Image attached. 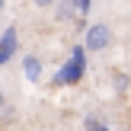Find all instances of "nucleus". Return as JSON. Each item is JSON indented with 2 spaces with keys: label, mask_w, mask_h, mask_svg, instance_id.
<instances>
[{
  "label": "nucleus",
  "mask_w": 131,
  "mask_h": 131,
  "mask_svg": "<svg viewBox=\"0 0 131 131\" xmlns=\"http://www.w3.org/2000/svg\"><path fill=\"white\" fill-rule=\"evenodd\" d=\"M109 45H112V29H109V23H96L86 29V48L90 51H106Z\"/></svg>",
  "instance_id": "f257e3e1"
},
{
  "label": "nucleus",
  "mask_w": 131,
  "mask_h": 131,
  "mask_svg": "<svg viewBox=\"0 0 131 131\" xmlns=\"http://www.w3.org/2000/svg\"><path fill=\"white\" fill-rule=\"evenodd\" d=\"M54 6H58V23H67L70 16H74V3H70V0H54Z\"/></svg>",
  "instance_id": "f03ea898"
},
{
  "label": "nucleus",
  "mask_w": 131,
  "mask_h": 131,
  "mask_svg": "<svg viewBox=\"0 0 131 131\" xmlns=\"http://www.w3.org/2000/svg\"><path fill=\"white\" fill-rule=\"evenodd\" d=\"M128 86H131L128 74H115V77H112V90H115V93H125Z\"/></svg>",
  "instance_id": "7ed1b4c3"
},
{
  "label": "nucleus",
  "mask_w": 131,
  "mask_h": 131,
  "mask_svg": "<svg viewBox=\"0 0 131 131\" xmlns=\"http://www.w3.org/2000/svg\"><path fill=\"white\" fill-rule=\"evenodd\" d=\"M26 67H29V77H35V74H38V61H32V58L26 61Z\"/></svg>",
  "instance_id": "20e7f679"
},
{
  "label": "nucleus",
  "mask_w": 131,
  "mask_h": 131,
  "mask_svg": "<svg viewBox=\"0 0 131 131\" xmlns=\"http://www.w3.org/2000/svg\"><path fill=\"white\" fill-rule=\"evenodd\" d=\"M32 3H35L38 10H48V6H54V0H32Z\"/></svg>",
  "instance_id": "39448f33"
},
{
  "label": "nucleus",
  "mask_w": 131,
  "mask_h": 131,
  "mask_svg": "<svg viewBox=\"0 0 131 131\" xmlns=\"http://www.w3.org/2000/svg\"><path fill=\"white\" fill-rule=\"evenodd\" d=\"M0 3H3V0H0Z\"/></svg>",
  "instance_id": "423d86ee"
}]
</instances>
